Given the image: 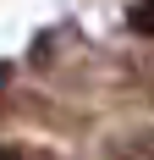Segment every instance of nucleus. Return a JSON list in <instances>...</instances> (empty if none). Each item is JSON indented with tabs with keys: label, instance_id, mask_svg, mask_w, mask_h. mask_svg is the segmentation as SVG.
<instances>
[{
	"label": "nucleus",
	"instance_id": "obj_1",
	"mask_svg": "<svg viewBox=\"0 0 154 160\" xmlns=\"http://www.w3.org/2000/svg\"><path fill=\"white\" fill-rule=\"evenodd\" d=\"M110 160H154V127H132L110 138Z\"/></svg>",
	"mask_w": 154,
	"mask_h": 160
},
{
	"label": "nucleus",
	"instance_id": "obj_2",
	"mask_svg": "<svg viewBox=\"0 0 154 160\" xmlns=\"http://www.w3.org/2000/svg\"><path fill=\"white\" fill-rule=\"evenodd\" d=\"M127 22H132V33H143V39H154V0H138Z\"/></svg>",
	"mask_w": 154,
	"mask_h": 160
}]
</instances>
